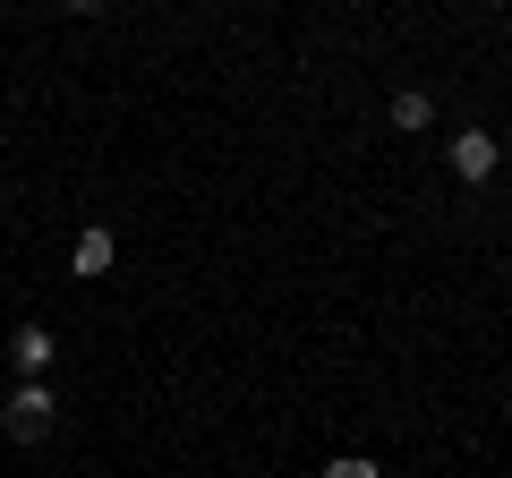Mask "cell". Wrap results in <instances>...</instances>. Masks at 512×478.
I'll return each instance as SVG.
<instances>
[{
    "mask_svg": "<svg viewBox=\"0 0 512 478\" xmlns=\"http://www.w3.org/2000/svg\"><path fill=\"white\" fill-rule=\"evenodd\" d=\"M325 478H376V461H367V453H342V461H325Z\"/></svg>",
    "mask_w": 512,
    "mask_h": 478,
    "instance_id": "8992f818",
    "label": "cell"
},
{
    "mask_svg": "<svg viewBox=\"0 0 512 478\" xmlns=\"http://www.w3.org/2000/svg\"><path fill=\"white\" fill-rule=\"evenodd\" d=\"M453 171H461V180H495V137L487 129H461L453 137Z\"/></svg>",
    "mask_w": 512,
    "mask_h": 478,
    "instance_id": "7a4b0ae2",
    "label": "cell"
},
{
    "mask_svg": "<svg viewBox=\"0 0 512 478\" xmlns=\"http://www.w3.org/2000/svg\"><path fill=\"white\" fill-rule=\"evenodd\" d=\"M52 350H60V342H52L43 325H18V342H9V359H18L26 376H43V368H52Z\"/></svg>",
    "mask_w": 512,
    "mask_h": 478,
    "instance_id": "3957f363",
    "label": "cell"
},
{
    "mask_svg": "<svg viewBox=\"0 0 512 478\" xmlns=\"http://www.w3.org/2000/svg\"><path fill=\"white\" fill-rule=\"evenodd\" d=\"M69 265H77V274H111V231H77Z\"/></svg>",
    "mask_w": 512,
    "mask_h": 478,
    "instance_id": "277c9868",
    "label": "cell"
},
{
    "mask_svg": "<svg viewBox=\"0 0 512 478\" xmlns=\"http://www.w3.org/2000/svg\"><path fill=\"white\" fill-rule=\"evenodd\" d=\"M52 419H60V402H52V385H18L9 393V410H0V427L18 444H35V436H52Z\"/></svg>",
    "mask_w": 512,
    "mask_h": 478,
    "instance_id": "6da1fadb",
    "label": "cell"
},
{
    "mask_svg": "<svg viewBox=\"0 0 512 478\" xmlns=\"http://www.w3.org/2000/svg\"><path fill=\"white\" fill-rule=\"evenodd\" d=\"M427 111H436L427 94H402V103H393V120H402V129H427Z\"/></svg>",
    "mask_w": 512,
    "mask_h": 478,
    "instance_id": "5b68a950",
    "label": "cell"
}]
</instances>
